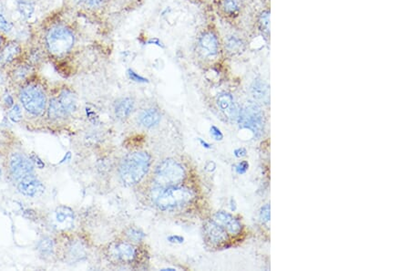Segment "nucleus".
Wrapping results in <instances>:
<instances>
[{
  "label": "nucleus",
  "instance_id": "ddd939ff",
  "mask_svg": "<svg viewBox=\"0 0 410 271\" xmlns=\"http://www.w3.org/2000/svg\"><path fill=\"white\" fill-rule=\"evenodd\" d=\"M56 224L61 229H70L74 225L75 215L71 208L60 206L55 211Z\"/></svg>",
  "mask_w": 410,
  "mask_h": 271
},
{
  "label": "nucleus",
  "instance_id": "7c9ffc66",
  "mask_svg": "<svg viewBox=\"0 0 410 271\" xmlns=\"http://www.w3.org/2000/svg\"><path fill=\"white\" fill-rule=\"evenodd\" d=\"M12 29V24L0 12V30L8 32Z\"/></svg>",
  "mask_w": 410,
  "mask_h": 271
},
{
  "label": "nucleus",
  "instance_id": "c03bdc74",
  "mask_svg": "<svg viewBox=\"0 0 410 271\" xmlns=\"http://www.w3.org/2000/svg\"><path fill=\"white\" fill-rule=\"evenodd\" d=\"M0 12H1V5H0Z\"/></svg>",
  "mask_w": 410,
  "mask_h": 271
},
{
  "label": "nucleus",
  "instance_id": "f3484780",
  "mask_svg": "<svg viewBox=\"0 0 410 271\" xmlns=\"http://www.w3.org/2000/svg\"><path fill=\"white\" fill-rule=\"evenodd\" d=\"M58 102L61 104L64 110L66 111V113H71L73 112L76 109H77V96L75 93H72L69 90H64L60 93L59 98H58Z\"/></svg>",
  "mask_w": 410,
  "mask_h": 271
},
{
  "label": "nucleus",
  "instance_id": "2eb2a0df",
  "mask_svg": "<svg viewBox=\"0 0 410 271\" xmlns=\"http://www.w3.org/2000/svg\"><path fill=\"white\" fill-rule=\"evenodd\" d=\"M21 52V47L16 41H9L0 49V67L12 62Z\"/></svg>",
  "mask_w": 410,
  "mask_h": 271
},
{
  "label": "nucleus",
  "instance_id": "b1692460",
  "mask_svg": "<svg viewBox=\"0 0 410 271\" xmlns=\"http://www.w3.org/2000/svg\"><path fill=\"white\" fill-rule=\"evenodd\" d=\"M85 250L81 247L79 243L72 244V246L69 248V257L75 260H81V258L85 257Z\"/></svg>",
  "mask_w": 410,
  "mask_h": 271
},
{
  "label": "nucleus",
  "instance_id": "423d86ee",
  "mask_svg": "<svg viewBox=\"0 0 410 271\" xmlns=\"http://www.w3.org/2000/svg\"><path fill=\"white\" fill-rule=\"evenodd\" d=\"M19 99L24 108L33 115H40L45 110L47 103L45 93L40 87L35 84L23 88Z\"/></svg>",
  "mask_w": 410,
  "mask_h": 271
},
{
  "label": "nucleus",
  "instance_id": "39448f33",
  "mask_svg": "<svg viewBox=\"0 0 410 271\" xmlns=\"http://www.w3.org/2000/svg\"><path fill=\"white\" fill-rule=\"evenodd\" d=\"M238 122L241 127L250 130L252 133L259 137L263 133L264 117L261 108L256 104L245 105L239 111Z\"/></svg>",
  "mask_w": 410,
  "mask_h": 271
},
{
  "label": "nucleus",
  "instance_id": "a19ab883",
  "mask_svg": "<svg viewBox=\"0 0 410 271\" xmlns=\"http://www.w3.org/2000/svg\"><path fill=\"white\" fill-rule=\"evenodd\" d=\"M4 41H5V40H4V37H3L2 35L0 34V49H1V48L3 47V45H4Z\"/></svg>",
  "mask_w": 410,
  "mask_h": 271
},
{
  "label": "nucleus",
  "instance_id": "37998d69",
  "mask_svg": "<svg viewBox=\"0 0 410 271\" xmlns=\"http://www.w3.org/2000/svg\"><path fill=\"white\" fill-rule=\"evenodd\" d=\"M0 176H1V169H0Z\"/></svg>",
  "mask_w": 410,
  "mask_h": 271
},
{
  "label": "nucleus",
  "instance_id": "4c0bfd02",
  "mask_svg": "<svg viewBox=\"0 0 410 271\" xmlns=\"http://www.w3.org/2000/svg\"><path fill=\"white\" fill-rule=\"evenodd\" d=\"M206 170H208L209 172H213L214 170H215V168H216V165H215V163H213V162H209L207 164H206Z\"/></svg>",
  "mask_w": 410,
  "mask_h": 271
},
{
  "label": "nucleus",
  "instance_id": "6ab92c4d",
  "mask_svg": "<svg viewBox=\"0 0 410 271\" xmlns=\"http://www.w3.org/2000/svg\"><path fill=\"white\" fill-rule=\"evenodd\" d=\"M251 92L253 96L258 101L267 103L269 100V90L267 85L263 81L260 80L254 81L251 86Z\"/></svg>",
  "mask_w": 410,
  "mask_h": 271
},
{
  "label": "nucleus",
  "instance_id": "1a4fd4ad",
  "mask_svg": "<svg viewBox=\"0 0 410 271\" xmlns=\"http://www.w3.org/2000/svg\"><path fill=\"white\" fill-rule=\"evenodd\" d=\"M18 190L24 196L29 197H37L44 193L45 187L40 180L35 177L33 174L28 175L18 181Z\"/></svg>",
  "mask_w": 410,
  "mask_h": 271
},
{
  "label": "nucleus",
  "instance_id": "20e7f679",
  "mask_svg": "<svg viewBox=\"0 0 410 271\" xmlns=\"http://www.w3.org/2000/svg\"><path fill=\"white\" fill-rule=\"evenodd\" d=\"M49 52L53 55L61 56L71 50L74 44V35L64 26H56L49 30L46 37Z\"/></svg>",
  "mask_w": 410,
  "mask_h": 271
},
{
  "label": "nucleus",
  "instance_id": "e433bc0d",
  "mask_svg": "<svg viewBox=\"0 0 410 271\" xmlns=\"http://www.w3.org/2000/svg\"><path fill=\"white\" fill-rule=\"evenodd\" d=\"M168 240L171 243H176V244H182L184 240V238L180 236H170L168 237Z\"/></svg>",
  "mask_w": 410,
  "mask_h": 271
},
{
  "label": "nucleus",
  "instance_id": "c85d7f7f",
  "mask_svg": "<svg viewBox=\"0 0 410 271\" xmlns=\"http://www.w3.org/2000/svg\"><path fill=\"white\" fill-rule=\"evenodd\" d=\"M8 116L12 121L19 122L22 120V112H21L20 107L18 105L13 106V108L8 112Z\"/></svg>",
  "mask_w": 410,
  "mask_h": 271
},
{
  "label": "nucleus",
  "instance_id": "aec40b11",
  "mask_svg": "<svg viewBox=\"0 0 410 271\" xmlns=\"http://www.w3.org/2000/svg\"><path fill=\"white\" fill-rule=\"evenodd\" d=\"M67 115L60 103L57 99H52L49 109V116L52 120H57Z\"/></svg>",
  "mask_w": 410,
  "mask_h": 271
},
{
  "label": "nucleus",
  "instance_id": "393cba45",
  "mask_svg": "<svg viewBox=\"0 0 410 271\" xmlns=\"http://www.w3.org/2000/svg\"><path fill=\"white\" fill-rule=\"evenodd\" d=\"M259 25L262 32L268 36L270 33V12H262L259 18Z\"/></svg>",
  "mask_w": 410,
  "mask_h": 271
},
{
  "label": "nucleus",
  "instance_id": "a211bd4d",
  "mask_svg": "<svg viewBox=\"0 0 410 271\" xmlns=\"http://www.w3.org/2000/svg\"><path fill=\"white\" fill-rule=\"evenodd\" d=\"M134 109V102L131 98L120 100L115 105V114L119 119H126L131 115Z\"/></svg>",
  "mask_w": 410,
  "mask_h": 271
},
{
  "label": "nucleus",
  "instance_id": "f257e3e1",
  "mask_svg": "<svg viewBox=\"0 0 410 271\" xmlns=\"http://www.w3.org/2000/svg\"><path fill=\"white\" fill-rule=\"evenodd\" d=\"M151 166V156L145 152H133L120 162V177L127 186L139 184L148 173Z\"/></svg>",
  "mask_w": 410,
  "mask_h": 271
},
{
  "label": "nucleus",
  "instance_id": "dca6fc26",
  "mask_svg": "<svg viewBox=\"0 0 410 271\" xmlns=\"http://www.w3.org/2000/svg\"><path fill=\"white\" fill-rule=\"evenodd\" d=\"M161 116L159 110L149 108L143 110L140 115V121L144 127L154 128L157 126L160 121Z\"/></svg>",
  "mask_w": 410,
  "mask_h": 271
},
{
  "label": "nucleus",
  "instance_id": "ea45409f",
  "mask_svg": "<svg viewBox=\"0 0 410 271\" xmlns=\"http://www.w3.org/2000/svg\"><path fill=\"white\" fill-rule=\"evenodd\" d=\"M199 142L200 144L203 145V147H205L206 149H211V144H208L207 142H205L203 139L199 138Z\"/></svg>",
  "mask_w": 410,
  "mask_h": 271
},
{
  "label": "nucleus",
  "instance_id": "c756f323",
  "mask_svg": "<svg viewBox=\"0 0 410 271\" xmlns=\"http://www.w3.org/2000/svg\"><path fill=\"white\" fill-rule=\"evenodd\" d=\"M270 210H271V208H270L269 204L264 205L260 210V219L264 224H268L270 222V219H271Z\"/></svg>",
  "mask_w": 410,
  "mask_h": 271
},
{
  "label": "nucleus",
  "instance_id": "0eeeda50",
  "mask_svg": "<svg viewBox=\"0 0 410 271\" xmlns=\"http://www.w3.org/2000/svg\"><path fill=\"white\" fill-rule=\"evenodd\" d=\"M10 168L14 177L17 181L34 173L33 163L26 156L19 154H14L11 156Z\"/></svg>",
  "mask_w": 410,
  "mask_h": 271
},
{
  "label": "nucleus",
  "instance_id": "473e14b6",
  "mask_svg": "<svg viewBox=\"0 0 410 271\" xmlns=\"http://www.w3.org/2000/svg\"><path fill=\"white\" fill-rule=\"evenodd\" d=\"M210 131H211V135L214 140H216V141H222V139H223V134L221 132V130L219 128H217L216 126L212 125Z\"/></svg>",
  "mask_w": 410,
  "mask_h": 271
},
{
  "label": "nucleus",
  "instance_id": "4be33fe9",
  "mask_svg": "<svg viewBox=\"0 0 410 271\" xmlns=\"http://www.w3.org/2000/svg\"><path fill=\"white\" fill-rule=\"evenodd\" d=\"M223 9L225 13L229 15L235 14L236 12L239 11L241 7V0H223Z\"/></svg>",
  "mask_w": 410,
  "mask_h": 271
},
{
  "label": "nucleus",
  "instance_id": "bb28decb",
  "mask_svg": "<svg viewBox=\"0 0 410 271\" xmlns=\"http://www.w3.org/2000/svg\"><path fill=\"white\" fill-rule=\"evenodd\" d=\"M127 237L131 241L139 243L143 241V238L145 237V234L138 228H130L127 232Z\"/></svg>",
  "mask_w": 410,
  "mask_h": 271
},
{
  "label": "nucleus",
  "instance_id": "a878e982",
  "mask_svg": "<svg viewBox=\"0 0 410 271\" xmlns=\"http://www.w3.org/2000/svg\"><path fill=\"white\" fill-rule=\"evenodd\" d=\"M226 46L230 52H240L243 48V42L239 40L238 38L234 37V36H231L227 39L226 41Z\"/></svg>",
  "mask_w": 410,
  "mask_h": 271
},
{
  "label": "nucleus",
  "instance_id": "c9c22d12",
  "mask_svg": "<svg viewBox=\"0 0 410 271\" xmlns=\"http://www.w3.org/2000/svg\"><path fill=\"white\" fill-rule=\"evenodd\" d=\"M234 155L237 158H243L247 156V151L245 148H237L234 150Z\"/></svg>",
  "mask_w": 410,
  "mask_h": 271
},
{
  "label": "nucleus",
  "instance_id": "7ed1b4c3",
  "mask_svg": "<svg viewBox=\"0 0 410 271\" xmlns=\"http://www.w3.org/2000/svg\"><path fill=\"white\" fill-rule=\"evenodd\" d=\"M185 178L182 164L173 159H166L157 165L154 173V183L159 189L180 185Z\"/></svg>",
  "mask_w": 410,
  "mask_h": 271
},
{
  "label": "nucleus",
  "instance_id": "5701e85b",
  "mask_svg": "<svg viewBox=\"0 0 410 271\" xmlns=\"http://www.w3.org/2000/svg\"><path fill=\"white\" fill-rule=\"evenodd\" d=\"M38 248L40 251V253L43 255H51L53 252V248H54V243L53 240L49 238V237H45L42 240H40L39 245H38Z\"/></svg>",
  "mask_w": 410,
  "mask_h": 271
},
{
  "label": "nucleus",
  "instance_id": "a18cd8bd",
  "mask_svg": "<svg viewBox=\"0 0 410 271\" xmlns=\"http://www.w3.org/2000/svg\"><path fill=\"white\" fill-rule=\"evenodd\" d=\"M79 1H86V0H79Z\"/></svg>",
  "mask_w": 410,
  "mask_h": 271
},
{
  "label": "nucleus",
  "instance_id": "6e6552de",
  "mask_svg": "<svg viewBox=\"0 0 410 271\" xmlns=\"http://www.w3.org/2000/svg\"><path fill=\"white\" fill-rule=\"evenodd\" d=\"M217 106L227 119L237 121L240 110L234 102V97L227 93H222L217 97Z\"/></svg>",
  "mask_w": 410,
  "mask_h": 271
},
{
  "label": "nucleus",
  "instance_id": "72a5a7b5",
  "mask_svg": "<svg viewBox=\"0 0 410 271\" xmlns=\"http://www.w3.org/2000/svg\"><path fill=\"white\" fill-rule=\"evenodd\" d=\"M128 74H129L130 78H131L132 81H137V82H145V81H147L146 79H144L143 77L138 75V74H136V73H135L134 71H132V70H129V71H128Z\"/></svg>",
  "mask_w": 410,
  "mask_h": 271
},
{
  "label": "nucleus",
  "instance_id": "f8f14e48",
  "mask_svg": "<svg viewBox=\"0 0 410 271\" xmlns=\"http://www.w3.org/2000/svg\"><path fill=\"white\" fill-rule=\"evenodd\" d=\"M110 254L119 261L129 263L135 260L137 251L135 248L129 243H117L110 248Z\"/></svg>",
  "mask_w": 410,
  "mask_h": 271
},
{
  "label": "nucleus",
  "instance_id": "2f4dec72",
  "mask_svg": "<svg viewBox=\"0 0 410 271\" xmlns=\"http://www.w3.org/2000/svg\"><path fill=\"white\" fill-rule=\"evenodd\" d=\"M249 163L247 161L240 162L235 165V172L238 174H245L249 169Z\"/></svg>",
  "mask_w": 410,
  "mask_h": 271
},
{
  "label": "nucleus",
  "instance_id": "79ce46f5",
  "mask_svg": "<svg viewBox=\"0 0 410 271\" xmlns=\"http://www.w3.org/2000/svg\"><path fill=\"white\" fill-rule=\"evenodd\" d=\"M231 205H232V207H231V209H232L233 211H234V210L236 209V206H235V202H234V199H232V200H231Z\"/></svg>",
  "mask_w": 410,
  "mask_h": 271
},
{
  "label": "nucleus",
  "instance_id": "f03ea898",
  "mask_svg": "<svg viewBox=\"0 0 410 271\" xmlns=\"http://www.w3.org/2000/svg\"><path fill=\"white\" fill-rule=\"evenodd\" d=\"M155 202L156 206L162 211L182 208L188 205L194 198V193L187 187L175 185L165 189L156 187Z\"/></svg>",
  "mask_w": 410,
  "mask_h": 271
},
{
  "label": "nucleus",
  "instance_id": "cd10ccee",
  "mask_svg": "<svg viewBox=\"0 0 410 271\" xmlns=\"http://www.w3.org/2000/svg\"><path fill=\"white\" fill-rule=\"evenodd\" d=\"M30 67L28 65H20L14 71V78L17 81H22L29 75Z\"/></svg>",
  "mask_w": 410,
  "mask_h": 271
},
{
  "label": "nucleus",
  "instance_id": "412c9836",
  "mask_svg": "<svg viewBox=\"0 0 410 271\" xmlns=\"http://www.w3.org/2000/svg\"><path fill=\"white\" fill-rule=\"evenodd\" d=\"M17 10L23 18L28 19L34 12V5L31 0H17Z\"/></svg>",
  "mask_w": 410,
  "mask_h": 271
},
{
  "label": "nucleus",
  "instance_id": "9d476101",
  "mask_svg": "<svg viewBox=\"0 0 410 271\" xmlns=\"http://www.w3.org/2000/svg\"><path fill=\"white\" fill-rule=\"evenodd\" d=\"M205 235L206 239L211 243V245L220 246L222 244L227 242V232L222 226L218 225L213 220L209 221L205 224Z\"/></svg>",
  "mask_w": 410,
  "mask_h": 271
},
{
  "label": "nucleus",
  "instance_id": "9b49d317",
  "mask_svg": "<svg viewBox=\"0 0 410 271\" xmlns=\"http://www.w3.org/2000/svg\"><path fill=\"white\" fill-rule=\"evenodd\" d=\"M213 221L216 222L218 225L222 226L227 233L231 235H238L242 231V224L239 220L236 219L231 214L219 211L214 215Z\"/></svg>",
  "mask_w": 410,
  "mask_h": 271
},
{
  "label": "nucleus",
  "instance_id": "f704fd0d",
  "mask_svg": "<svg viewBox=\"0 0 410 271\" xmlns=\"http://www.w3.org/2000/svg\"><path fill=\"white\" fill-rule=\"evenodd\" d=\"M106 0H86V3L91 7H98L103 5Z\"/></svg>",
  "mask_w": 410,
  "mask_h": 271
},
{
  "label": "nucleus",
  "instance_id": "4468645a",
  "mask_svg": "<svg viewBox=\"0 0 410 271\" xmlns=\"http://www.w3.org/2000/svg\"><path fill=\"white\" fill-rule=\"evenodd\" d=\"M201 50L206 57H214L219 52V41L212 32H206L200 39Z\"/></svg>",
  "mask_w": 410,
  "mask_h": 271
},
{
  "label": "nucleus",
  "instance_id": "58836bf2",
  "mask_svg": "<svg viewBox=\"0 0 410 271\" xmlns=\"http://www.w3.org/2000/svg\"><path fill=\"white\" fill-rule=\"evenodd\" d=\"M5 103H6V105L7 107H11L13 106V99H12L11 96L10 95H6V97H5Z\"/></svg>",
  "mask_w": 410,
  "mask_h": 271
}]
</instances>
